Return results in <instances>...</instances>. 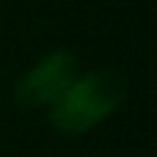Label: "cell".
Wrapping results in <instances>:
<instances>
[{"instance_id":"6da1fadb","label":"cell","mask_w":157,"mask_h":157,"mask_svg":"<svg viewBox=\"0 0 157 157\" xmlns=\"http://www.w3.org/2000/svg\"><path fill=\"white\" fill-rule=\"evenodd\" d=\"M125 86L117 74L96 72L74 82L52 107L50 121L62 133H82L119 105Z\"/></svg>"},{"instance_id":"7a4b0ae2","label":"cell","mask_w":157,"mask_h":157,"mask_svg":"<svg viewBox=\"0 0 157 157\" xmlns=\"http://www.w3.org/2000/svg\"><path fill=\"white\" fill-rule=\"evenodd\" d=\"M76 62L68 52H54L16 86V101L22 107H38L58 101L74 84Z\"/></svg>"}]
</instances>
